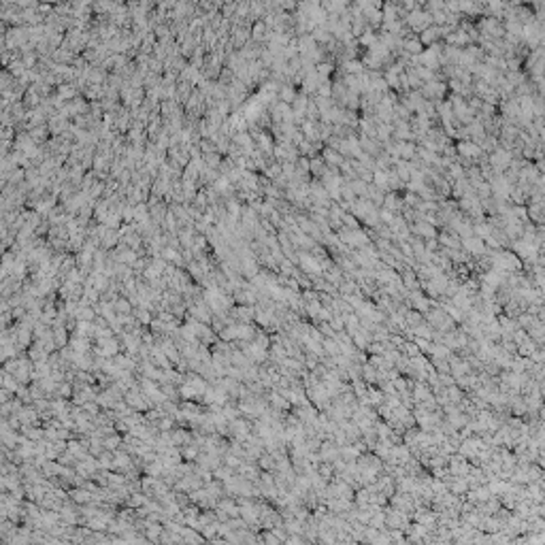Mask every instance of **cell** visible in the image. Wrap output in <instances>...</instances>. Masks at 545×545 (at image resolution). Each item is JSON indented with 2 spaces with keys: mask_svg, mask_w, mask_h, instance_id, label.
I'll return each mask as SVG.
<instances>
[{
  "mask_svg": "<svg viewBox=\"0 0 545 545\" xmlns=\"http://www.w3.org/2000/svg\"><path fill=\"white\" fill-rule=\"evenodd\" d=\"M454 149H456V154H458L460 158L471 160V162H477V160L481 158V154H484L481 147L477 145V143H473V141H458Z\"/></svg>",
  "mask_w": 545,
  "mask_h": 545,
  "instance_id": "1",
  "label": "cell"
},
{
  "mask_svg": "<svg viewBox=\"0 0 545 545\" xmlns=\"http://www.w3.org/2000/svg\"><path fill=\"white\" fill-rule=\"evenodd\" d=\"M460 247H464V252L469 256H475V258H481V256H488V247L484 245V241L477 239V237H469L464 239Z\"/></svg>",
  "mask_w": 545,
  "mask_h": 545,
  "instance_id": "2",
  "label": "cell"
},
{
  "mask_svg": "<svg viewBox=\"0 0 545 545\" xmlns=\"http://www.w3.org/2000/svg\"><path fill=\"white\" fill-rule=\"evenodd\" d=\"M254 139H256V145L260 147V149L264 151L266 156H269V154H273V147H275V143H273V137L269 135V132H256V137H254Z\"/></svg>",
  "mask_w": 545,
  "mask_h": 545,
  "instance_id": "3",
  "label": "cell"
},
{
  "mask_svg": "<svg viewBox=\"0 0 545 545\" xmlns=\"http://www.w3.org/2000/svg\"><path fill=\"white\" fill-rule=\"evenodd\" d=\"M403 49L409 53V56H419V53L424 51V45L419 43L417 37H413V34H409V39H403Z\"/></svg>",
  "mask_w": 545,
  "mask_h": 545,
  "instance_id": "4",
  "label": "cell"
},
{
  "mask_svg": "<svg viewBox=\"0 0 545 545\" xmlns=\"http://www.w3.org/2000/svg\"><path fill=\"white\" fill-rule=\"evenodd\" d=\"M296 90H294V85L292 83H283L279 87V92H277V98H279V102H285V104H292L294 102V98H296Z\"/></svg>",
  "mask_w": 545,
  "mask_h": 545,
  "instance_id": "5",
  "label": "cell"
},
{
  "mask_svg": "<svg viewBox=\"0 0 545 545\" xmlns=\"http://www.w3.org/2000/svg\"><path fill=\"white\" fill-rule=\"evenodd\" d=\"M417 39H419V43H422V45L430 47V45H434V43L439 41V28H437V26H430V28H426Z\"/></svg>",
  "mask_w": 545,
  "mask_h": 545,
  "instance_id": "6",
  "label": "cell"
},
{
  "mask_svg": "<svg viewBox=\"0 0 545 545\" xmlns=\"http://www.w3.org/2000/svg\"><path fill=\"white\" fill-rule=\"evenodd\" d=\"M309 171L313 173L315 177H324V173L328 171V166L324 164V160H321V156H313V158H309Z\"/></svg>",
  "mask_w": 545,
  "mask_h": 545,
  "instance_id": "7",
  "label": "cell"
},
{
  "mask_svg": "<svg viewBox=\"0 0 545 545\" xmlns=\"http://www.w3.org/2000/svg\"><path fill=\"white\" fill-rule=\"evenodd\" d=\"M269 32V28H266L264 26V22L262 20H258L254 26H252V37L256 39V41H260V39H264V34Z\"/></svg>",
  "mask_w": 545,
  "mask_h": 545,
  "instance_id": "8",
  "label": "cell"
},
{
  "mask_svg": "<svg viewBox=\"0 0 545 545\" xmlns=\"http://www.w3.org/2000/svg\"><path fill=\"white\" fill-rule=\"evenodd\" d=\"M264 175L269 177V179H273V181L279 179V177H281V164H271V166H266V168H264Z\"/></svg>",
  "mask_w": 545,
  "mask_h": 545,
  "instance_id": "9",
  "label": "cell"
}]
</instances>
